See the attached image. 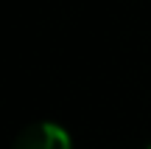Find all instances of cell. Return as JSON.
<instances>
[{
  "instance_id": "2",
  "label": "cell",
  "mask_w": 151,
  "mask_h": 149,
  "mask_svg": "<svg viewBox=\"0 0 151 149\" xmlns=\"http://www.w3.org/2000/svg\"><path fill=\"white\" fill-rule=\"evenodd\" d=\"M146 149H151V144H148V146H146Z\"/></svg>"
},
{
  "instance_id": "1",
  "label": "cell",
  "mask_w": 151,
  "mask_h": 149,
  "mask_svg": "<svg viewBox=\"0 0 151 149\" xmlns=\"http://www.w3.org/2000/svg\"><path fill=\"white\" fill-rule=\"evenodd\" d=\"M14 149H73L67 129L53 121H37L25 127L14 141Z\"/></svg>"
}]
</instances>
